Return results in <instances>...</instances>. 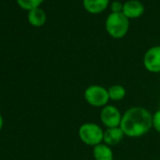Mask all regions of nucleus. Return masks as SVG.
Masks as SVG:
<instances>
[{
  "mask_svg": "<svg viewBox=\"0 0 160 160\" xmlns=\"http://www.w3.org/2000/svg\"><path fill=\"white\" fill-rule=\"evenodd\" d=\"M152 114L143 107H132L122 113L120 124L125 137L138 138L145 136L152 128Z\"/></svg>",
  "mask_w": 160,
  "mask_h": 160,
  "instance_id": "obj_1",
  "label": "nucleus"
},
{
  "mask_svg": "<svg viewBox=\"0 0 160 160\" xmlns=\"http://www.w3.org/2000/svg\"><path fill=\"white\" fill-rule=\"evenodd\" d=\"M104 129L96 122H87L78 128V137L85 145L94 147L103 142Z\"/></svg>",
  "mask_w": 160,
  "mask_h": 160,
  "instance_id": "obj_2",
  "label": "nucleus"
},
{
  "mask_svg": "<svg viewBox=\"0 0 160 160\" xmlns=\"http://www.w3.org/2000/svg\"><path fill=\"white\" fill-rule=\"evenodd\" d=\"M106 29L110 37L114 39H122L129 30V20L122 12H112L107 18Z\"/></svg>",
  "mask_w": 160,
  "mask_h": 160,
  "instance_id": "obj_3",
  "label": "nucleus"
},
{
  "mask_svg": "<svg viewBox=\"0 0 160 160\" xmlns=\"http://www.w3.org/2000/svg\"><path fill=\"white\" fill-rule=\"evenodd\" d=\"M83 96L88 105L96 108H104L110 101L108 89L97 84L88 86L84 91Z\"/></svg>",
  "mask_w": 160,
  "mask_h": 160,
  "instance_id": "obj_4",
  "label": "nucleus"
},
{
  "mask_svg": "<svg viewBox=\"0 0 160 160\" xmlns=\"http://www.w3.org/2000/svg\"><path fill=\"white\" fill-rule=\"evenodd\" d=\"M122 114L114 105H107L101 108L99 118L100 122L106 128L119 127L122 122Z\"/></svg>",
  "mask_w": 160,
  "mask_h": 160,
  "instance_id": "obj_5",
  "label": "nucleus"
},
{
  "mask_svg": "<svg viewBox=\"0 0 160 160\" xmlns=\"http://www.w3.org/2000/svg\"><path fill=\"white\" fill-rule=\"evenodd\" d=\"M144 68L151 73H160V46L149 48L143 57Z\"/></svg>",
  "mask_w": 160,
  "mask_h": 160,
  "instance_id": "obj_6",
  "label": "nucleus"
},
{
  "mask_svg": "<svg viewBox=\"0 0 160 160\" xmlns=\"http://www.w3.org/2000/svg\"><path fill=\"white\" fill-rule=\"evenodd\" d=\"M124 137L125 136L120 126L113 128H106V130L104 131L103 142L110 147H114L120 144Z\"/></svg>",
  "mask_w": 160,
  "mask_h": 160,
  "instance_id": "obj_7",
  "label": "nucleus"
},
{
  "mask_svg": "<svg viewBox=\"0 0 160 160\" xmlns=\"http://www.w3.org/2000/svg\"><path fill=\"white\" fill-rule=\"evenodd\" d=\"M122 13L128 19L138 18L144 13V6L138 0H129L123 4Z\"/></svg>",
  "mask_w": 160,
  "mask_h": 160,
  "instance_id": "obj_8",
  "label": "nucleus"
},
{
  "mask_svg": "<svg viewBox=\"0 0 160 160\" xmlns=\"http://www.w3.org/2000/svg\"><path fill=\"white\" fill-rule=\"evenodd\" d=\"M92 156L94 160H114L112 147L104 142L92 147Z\"/></svg>",
  "mask_w": 160,
  "mask_h": 160,
  "instance_id": "obj_9",
  "label": "nucleus"
},
{
  "mask_svg": "<svg viewBox=\"0 0 160 160\" xmlns=\"http://www.w3.org/2000/svg\"><path fill=\"white\" fill-rule=\"evenodd\" d=\"M108 2L109 0H83V6L88 12L97 14L103 12L108 8Z\"/></svg>",
  "mask_w": 160,
  "mask_h": 160,
  "instance_id": "obj_10",
  "label": "nucleus"
},
{
  "mask_svg": "<svg viewBox=\"0 0 160 160\" xmlns=\"http://www.w3.org/2000/svg\"><path fill=\"white\" fill-rule=\"evenodd\" d=\"M28 18L31 25H33L35 27H41L46 21V14L42 9L38 7V8L32 9L28 12Z\"/></svg>",
  "mask_w": 160,
  "mask_h": 160,
  "instance_id": "obj_11",
  "label": "nucleus"
},
{
  "mask_svg": "<svg viewBox=\"0 0 160 160\" xmlns=\"http://www.w3.org/2000/svg\"><path fill=\"white\" fill-rule=\"evenodd\" d=\"M109 100L112 102L122 101L126 96V90L121 84H114L108 89Z\"/></svg>",
  "mask_w": 160,
  "mask_h": 160,
  "instance_id": "obj_12",
  "label": "nucleus"
},
{
  "mask_svg": "<svg viewBox=\"0 0 160 160\" xmlns=\"http://www.w3.org/2000/svg\"><path fill=\"white\" fill-rule=\"evenodd\" d=\"M43 1V0H17L18 4L26 10H32L35 8H38L39 5Z\"/></svg>",
  "mask_w": 160,
  "mask_h": 160,
  "instance_id": "obj_13",
  "label": "nucleus"
},
{
  "mask_svg": "<svg viewBox=\"0 0 160 160\" xmlns=\"http://www.w3.org/2000/svg\"><path fill=\"white\" fill-rule=\"evenodd\" d=\"M152 129L160 134V108L152 113Z\"/></svg>",
  "mask_w": 160,
  "mask_h": 160,
  "instance_id": "obj_14",
  "label": "nucleus"
},
{
  "mask_svg": "<svg viewBox=\"0 0 160 160\" xmlns=\"http://www.w3.org/2000/svg\"><path fill=\"white\" fill-rule=\"evenodd\" d=\"M122 8H123V4H122L121 2L115 1L111 4V11L114 13L122 12Z\"/></svg>",
  "mask_w": 160,
  "mask_h": 160,
  "instance_id": "obj_15",
  "label": "nucleus"
},
{
  "mask_svg": "<svg viewBox=\"0 0 160 160\" xmlns=\"http://www.w3.org/2000/svg\"><path fill=\"white\" fill-rule=\"evenodd\" d=\"M3 123H4L3 117H2L1 114H0V131H1V129H2V127H3Z\"/></svg>",
  "mask_w": 160,
  "mask_h": 160,
  "instance_id": "obj_16",
  "label": "nucleus"
}]
</instances>
